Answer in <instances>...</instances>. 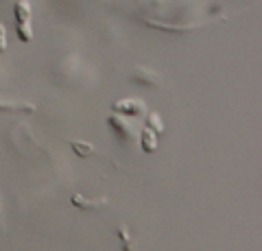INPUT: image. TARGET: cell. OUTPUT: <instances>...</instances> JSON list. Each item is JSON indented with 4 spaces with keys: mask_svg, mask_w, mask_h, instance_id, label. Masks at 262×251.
<instances>
[{
    "mask_svg": "<svg viewBox=\"0 0 262 251\" xmlns=\"http://www.w3.org/2000/svg\"><path fill=\"white\" fill-rule=\"evenodd\" d=\"M13 22H15V33L20 42L29 44L33 39V24H31V5L29 0H18L13 7Z\"/></svg>",
    "mask_w": 262,
    "mask_h": 251,
    "instance_id": "obj_1",
    "label": "cell"
},
{
    "mask_svg": "<svg viewBox=\"0 0 262 251\" xmlns=\"http://www.w3.org/2000/svg\"><path fill=\"white\" fill-rule=\"evenodd\" d=\"M112 109L116 114H122V116H140L144 114V103L138 101V99H120V101H114Z\"/></svg>",
    "mask_w": 262,
    "mask_h": 251,
    "instance_id": "obj_2",
    "label": "cell"
},
{
    "mask_svg": "<svg viewBox=\"0 0 262 251\" xmlns=\"http://www.w3.org/2000/svg\"><path fill=\"white\" fill-rule=\"evenodd\" d=\"M110 127H112L116 133H120L122 138H125V140H134V138H136V129H134V125L127 123L125 118H120V116H116V114L110 116Z\"/></svg>",
    "mask_w": 262,
    "mask_h": 251,
    "instance_id": "obj_3",
    "label": "cell"
},
{
    "mask_svg": "<svg viewBox=\"0 0 262 251\" xmlns=\"http://www.w3.org/2000/svg\"><path fill=\"white\" fill-rule=\"evenodd\" d=\"M140 147H142L144 153H153L155 149H158V133H155L153 129L142 127V131H140Z\"/></svg>",
    "mask_w": 262,
    "mask_h": 251,
    "instance_id": "obj_4",
    "label": "cell"
},
{
    "mask_svg": "<svg viewBox=\"0 0 262 251\" xmlns=\"http://www.w3.org/2000/svg\"><path fill=\"white\" fill-rule=\"evenodd\" d=\"M131 79H134L136 83H142V85H149V87L158 85V79H155L149 70H136L134 75H131Z\"/></svg>",
    "mask_w": 262,
    "mask_h": 251,
    "instance_id": "obj_5",
    "label": "cell"
},
{
    "mask_svg": "<svg viewBox=\"0 0 262 251\" xmlns=\"http://www.w3.org/2000/svg\"><path fill=\"white\" fill-rule=\"evenodd\" d=\"M105 203H107L105 199L92 201V199H83L81 194H75V197H72V206H75V208H83V210H88V208H101V206H105Z\"/></svg>",
    "mask_w": 262,
    "mask_h": 251,
    "instance_id": "obj_6",
    "label": "cell"
},
{
    "mask_svg": "<svg viewBox=\"0 0 262 251\" xmlns=\"http://www.w3.org/2000/svg\"><path fill=\"white\" fill-rule=\"evenodd\" d=\"M0 111H27V114H33L35 107L33 105H13V103H0Z\"/></svg>",
    "mask_w": 262,
    "mask_h": 251,
    "instance_id": "obj_7",
    "label": "cell"
},
{
    "mask_svg": "<svg viewBox=\"0 0 262 251\" xmlns=\"http://www.w3.org/2000/svg\"><path fill=\"white\" fill-rule=\"evenodd\" d=\"M146 127H149V129H153V131L158 133V135H162V133H164L162 118H160L158 114H149V116H146Z\"/></svg>",
    "mask_w": 262,
    "mask_h": 251,
    "instance_id": "obj_8",
    "label": "cell"
},
{
    "mask_svg": "<svg viewBox=\"0 0 262 251\" xmlns=\"http://www.w3.org/2000/svg\"><path fill=\"white\" fill-rule=\"evenodd\" d=\"M72 151H75L79 157H88V155H90V153H92L94 149H92V144L77 140V142H72Z\"/></svg>",
    "mask_w": 262,
    "mask_h": 251,
    "instance_id": "obj_9",
    "label": "cell"
},
{
    "mask_svg": "<svg viewBox=\"0 0 262 251\" xmlns=\"http://www.w3.org/2000/svg\"><path fill=\"white\" fill-rule=\"evenodd\" d=\"M7 51V31L3 27V22H0V55Z\"/></svg>",
    "mask_w": 262,
    "mask_h": 251,
    "instance_id": "obj_10",
    "label": "cell"
},
{
    "mask_svg": "<svg viewBox=\"0 0 262 251\" xmlns=\"http://www.w3.org/2000/svg\"><path fill=\"white\" fill-rule=\"evenodd\" d=\"M118 236L125 240V249H134L131 247V240H129V234H127V230L125 227H118Z\"/></svg>",
    "mask_w": 262,
    "mask_h": 251,
    "instance_id": "obj_11",
    "label": "cell"
}]
</instances>
